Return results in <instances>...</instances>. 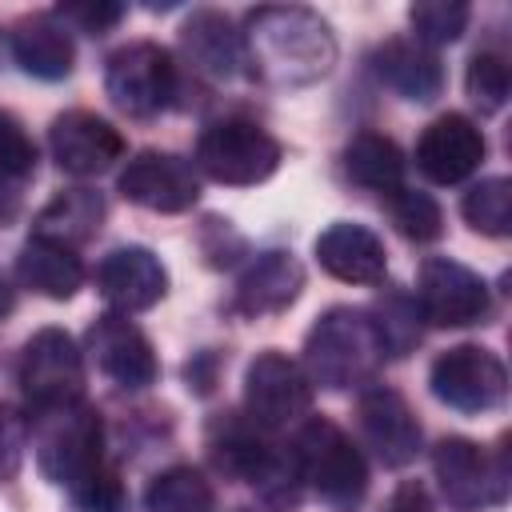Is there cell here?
<instances>
[{
  "label": "cell",
  "instance_id": "cell-1",
  "mask_svg": "<svg viewBox=\"0 0 512 512\" xmlns=\"http://www.w3.org/2000/svg\"><path fill=\"white\" fill-rule=\"evenodd\" d=\"M240 44H244V64L252 68V76L276 88L316 84L336 64V36L328 20L296 4H268V8L248 12Z\"/></svg>",
  "mask_w": 512,
  "mask_h": 512
},
{
  "label": "cell",
  "instance_id": "cell-2",
  "mask_svg": "<svg viewBox=\"0 0 512 512\" xmlns=\"http://www.w3.org/2000/svg\"><path fill=\"white\" fill-rule=\"evenodd\" d=\"M384 364L376 328L364 308H328L304 340V372L312 384L344 392V388H364L376 380V368Z\"/></svg>",
  "mask_w": 512,
  "mask_h": 512
},
{
  "label": "cell",
  "instance_id": "cell-3",
  "mask_svg": "<svg viewBox=\"0 0 512 512\" xmlns=\"http://www.w3.org/2000/svg\"><path fill=\"white\" fill-rule=\"evenodd\" d=\"M300 484H308L324 504L336 512H352L364 492H368V464L360 448L328 420V416H308L288 448Z\"/></svg>",
  "mask_w": 512,
  "mask_h": 512
},
{
  "label": "cell",
  "instance_id": "cell-4",
  "mask_svg": "<svg viewBox=\"0 0 512 512\" xmlns=\"http://www.w3.org/2000/svg\"><path fill=\"white\" fill-rule=\"evenodd\" d=\"M32 448H36L40 472L52 484L72 492L80 480H88L96 468H104L100 412L84 400L32 412Z\"/></svg>",
  "mask_w": 512,
  "mask_h": 512
},
{
  "label": "cell",
  "instance_id": "cell-5",
  "mask_svg": "<svg viewBox=\"0 0 512 512\" xmlns=\"http://www.w3.org/2000/svg\"><path fill=\"white\" fill-rule=\"evenodd\" d=\"M280 156H284L280 140L256 120H240V116L208 124L196 140V168L208 180L232 184V188L264 184L280 168Z\"/></svg>",
  "mask_w": 512,
  "mask_h": 512
},
{
  "label": "cell",
  "instance_id": "cell-6",
  "mask_svg": "<svg viewBox=\"0 0 512 512\" xmlns=\"http://www.w3.org/2000/svg\"><path fill=\"white\" fill-rule=\"evenodd\" d=\"M104 92L112 96V104L136 120H148L156 112H164L176 96V64L168 56V48L152 44V40H132L124 48H116L104 64Z\"/></svg>",
  "mask_w": 512,
  "mask_h": 512
},
{
  "label": "cell",
  "instance_id": "cell-7",
  "mask_svg": "<svg viewBox=\"0 0 512 512\" xmlns=\"http://www.w3.org/2000/svg\"><path fill=\"white\" fill-rule=\"evenodd\" d=\"M432 472L452 512H480L508 496V456H488L476 440L444 436L432 448Z\"/></svg>",
  "mask_w": 512,
  "mask_h": 512
},
{
  "label": "cell",
  "instance_id": "cell-8",
  "mask_svg": "<svg viewBox=\"0 0 512 512\" xmlns=\"http://www.w3.org/2000/svg\"><path fill=\"white\" fill-rule=\"evenodd\" d=\"M428 384H432V396L440 404H448L452 412L480 416V412H492L504 404L508 372L496 352H488L480 344H456L432 360Z\"/></svg>",
  "mask_w": 512,
  "mask_h": 512
},
{
  "label": "cell",
  "instance_id": "cell-9",
  "mask_svg": "<svg viewBox=\"0 0 512 512\" xmlns=\"http://www.w3.org/2000/svg\"><path fill=\"white\" fill-rule=\"evenodd\" d=\"M20 388L28 412L84 400V356L64 328H40L20 356Z\"/></svg>",
  "mask_w": 512,
  "mask_h": 512
},
{
  "label": "cell",
  "instance_id": "cell-10",
  "mask_svg": "<svg viewBox=\"0 0 512 512\" xmlns=\"http://www.w3.org/2000/svg\"><path fill=\"white\" fill-rule=\"evenodd\" d=\"M244 408H248V420L264 432L288 428V424L308 416L312 380L292 356L268 348L244 372Z\"/></svg>",
  "mask_w": 512,
  "mask_h": 512
},
{
  "label": "cell",
  "instance_id": "cell-11",
  "mask_svg": "<svg viewBox=\"0 0 512 512\" xmlns=\"http://www.w3.org/2000/svg\"><path fill=\"white\" fill-rule=\"evenodd\" d=\"M416 308L436 328H464L488 316V284L452 256H428L416 272Z\"/></svg>",
  "mask_w": 512,
  "mask_h": 512
},
{
  "label": "cell",
  "instance_id": "cell-12",
  "mask_svg": "<svg viewBox=\"0 0 512 512\" xmlns=\"http://www.w3.org/2000/svg\"><path fill=\"white\" fill-rule=\"evenodd\" d=\"M120 196L148 208V212H188L196 200H200V180H196V168L176 156V152H156V148H144L136 152L120 180H116Z\"/></svg>",
  "mask_w": 512,
  "mask_h": 512
},
{
  "label": "cell",
  "instance_id": "cell-13",
  "mask_svg": "<svg viewBox=\"0 0 512 512\" xmlns=\"http://www.w3.org/2000/svg\"><path fill=\"white\" fill-rule=\"evenodd\" d=\"M356 416H360L364 444L376 452V460L384 468H408L420 456V440H424L420 420L396 388H388V384L364 388Z\"/></svg>",
  "mask_w": 512,
  "mask_h": 512
},
{
  "label": "cell",
  "instance_id": "cell-14",
  "mask_svg": "<svg viewBox=\"0 0 512 512\" xmlns=\"http://www.w3.org/2000/svg\"><path fill=\"white\" fill-rule=\"evenodd\" d=\"M48 148L60 172L68 176H100L124 156V136L96 112L72 108L60 112L48 128Z\"/></svg>",
  "mask_w": 512,
  "mask_h": 512
},
{
  "label": "cell",
  "instance_id": "cell-15",
  "mask_svg": "<svg viewBox=\"0 0 512 512\" xmlns=\"http://www.w3.org/2000/svg\"><path fill=\"white\" fill-rule=\"evenodd\" d=\"M88 352L96 368L120 384V388H148L160 376L152 340L124 316V312H104L88 328Z\"/></svg>",
  "mask_w": 512,
  "mask_h": 512
},
{
  "label": "cell",
  "instance_id": "cell-16",
  "mask_svg": "<svg viewBox=\"0 0 512 512\" xmlns=\"http://www.w3.org/2000/svg\"><path fill=\"white\" fill-rule=\"evenodd\" d=\"M484 132L480 124H472L460 112L436 116L420 140H416V168L432 180V184H460L468 180L480 160H484Z\"/></svg>",
  "mask_w": 512,
  "mask_h": 512
},
{
  "label": "cell",
  "instance_id": "cell-17",
  "mask_svg": "<svg viewBox=\"0 0 512 512\" xmlns=\"http://www.w3.org/2000/svg\"><path fill=\"white\" fill-rule=\"evenodd\" d=\"M96 288L100 296L112 304V312H144L152 304L164 300L168 292V272L160 264V256L152 248H140V244H124V248H112L100 268H96Z\"/></svg>",
  "mask_w": 512,
  "mask_h": 512
},
{
  "label": "cell",
  "instance_id": "cell-18",
  "mask_svg": "<svg viewBox=\"0 0 512 512\" xmlns=\"http://www.w3.org/2000/svg\"><path fill=\"white\" fill-rule=\"evenodd\" d=\"M304 288V268L292 252L284 248H268L260 252L236 280V292H232V312L236 316H248V320H260V316H276L284 312L288 304H296Z\"/></svg>",
  "mask_w": 512,
  "mask_h": 512
},
{
  "label": "cell",
  "instance_id": "cell-19",
  "mask_svg": "<svg viewBox=\"0 0 512 512\" xmlns=\"http://www.w3.org/2000/svg\"><path fill=\"white\" fill-rule=\"evenodd\" d=\"M316 260L328 276L344 284H380L388 272L380 236L352 220H336L316 236Z\"/></svg>",
  "mask_w": 512,
  "mask_h": 512
},
{
  "label": "cell",
  "instance_id": "cell-20",
  "mask_svg": "<svg viewBox=\"0 0 512 512\" xmlns=\"http://www.w3.org/2000/svg\"><path fill=\"white\" fill-rule=\"evenodd\" d=\"M180 48L188 56V64L216 80V84H228L240 76L244 68V44H240V32L232 28V20L216 8H196L184 28H180Z\"/></svg>",
  "mask_w": 512,
  "mask_h": 512
},
{
  "label": "cell",
  "instance_id": "cell-21",
  "mask_svg": "<svg viewBox=\"0 0 512 512\" xmlns=\"http://www.w3.org/2000/svg\"><path fill=\"white\" fill-rule=\"evenodd\" d=\"M12 52H16V64L36 80H64L76 60L72 32L64 20H56V12L24 16L12 28Z\"/></svg>",
  "mask_w": 512,
  "mask_h": 512
},
{
  "label": "cell",
  "instance_id": "cell-22",
  "mask_svg": "<svg viewBox=\"0 0 512 512\" xmlns=\"http://www.w3.org/2000/svg\"><path fill=\"white\" fill-rule=\"evenodd\" d=\"M376 72L388 88L416 104H428L444 92V64L420 40H388L384 48H376Z\"/></svg>",
  "mask_w": 512,
  "mask_h": 512
},
{
  "label": "cell",
  "instance_id": "cell-23",
  "mask_svg": "<svg viewBox=\"0 0 512 512\" xmlns=\"http://www.w3.org/2000/svg\"><path fill=\"white\" fill-rule=\"evenodd\" d=\"M100 224H104V196L96 188H64L40 208L32 236L76 252L100 232Z\"/></svg>",
  "mask_w": 512,
  "mask_h": 512
},
{
  "label": "cell",
  "instance_id": "cell-24",
  "mask_svg": "<svg viewBox=\"0 0 512 512\" xmlns=\"http://www.w3.org/2000/svg\"><path fill=\"white\" fill-rule=\"evenodd\" d=\"M16 276L24 288H32L48 300H72L84 284V264L72 248H60V244L32 236L16 256Z\"/></svg>",
  "mask_w": 512,
  "mask_h": 512
},
{
  "label": "cell",
  "instance_id": "cell-25",
  "mask_svg": "<svg viewBox=\"0 0 512 512\" xmlns=\"http://www.w3.org/2000/svg\"><path fill=\"white\" fill-rule=\"evenodd\" d=\"M344 172L356 184L388 196L404 184V152L396 148V140H388L380 132H360L344 148Z\"/></svg>",
  "mask_w": 512,
  "mask_h": 512
},
{
  "label": "cell",
  "instance_id": "cell-26",
  "mask_svg": "<svg viewBox=\"0 0 512 512\" xmlns=\"http://www.w3.org/2000/svg\"><path fill=\"white\" fill-rule=\"evenodd\" d=\"M368 312V320H372V328H376V340H380V352L384 356H392V360H400V356H408V352H416V344H420V308H416V300L408 296V292H400V288H384V296L372 304V308H364Z\"/></svg>",
  "mask_w": 512,
  "mask_h": 512
},
{
  "label": "cell",
  "instance_id": "cell-27",
  "mask_svg": "<svg viewBox=\"0 0 512 512\" xmlns=\"http://www.w3.org/2000/svg\"><path fill=\"white\" fill-rule=\"evenodd\" d=\"M144 512H216V496L196 468L176 464L148 484Z\"/></svg>",
  "mask_w": 512,
  "mask_h": 512
},
{
  "label": "cell",
  "instance_id": "cell-28",
  "mask_svg": "<svg viewBox=\"0 0 512 512\" xmlns=\"http://www.w3.org/2000/svg\"><path fill=\"white\" fill-rule=\"evenodd\" d=\"M464 220L484 236H508L512 232V184L504 176H488L464 192L460 204Z\"/></svg>",
  "mask_w": 512,
  "mask_h": 512
},
{
  "label": "cell",
  "instance_id": "cell-29",
  "mask_svg": "<svg viewBox=\"0 0 512 512\" xmlns=\"http://www.w3.org/2000/svg\"><path fill=\"white\" fill-rule=\"evenodd\" d=\"M468 16L472 8L464 0H416L408 8V20H412V32L424 48H440V44H456L468 28Z\"/></svg>",
  "mask_w": 512,
  "mask_h": 512
},
{
  "label": "cell",
  "instance_id": "cell-30",
  "mask_svg": "<svg viewBox=\"0 0 512 512\" xmlns=\"http://www.w3.org/2000/svg\"><path fill=\"white\" fill-rule=\"evenodd\" d=\"M388 216H392L396 232L416 240V244H432L444 232L440 204L428 192H416V188H404V184L396 192H388Z\"/></svg>",
  "mask_w": 512,
  "mask_h": 512
},
{
  "label": "cell",
  "instance_id": "cell-31",
  "mask_svg": "<svg viewBox=\"0 0 512 512\" xmlns=\"http://www.w3.org/2000/svg\"><path fill=\"white\" fill-rule=\"evenodd\" d=\"M464 88H468V100H472L484 116L500 112L504 100H508V92H512V68H508V60H504L500 52H476V56L468 60Z\"/></svg>",
  "mask_w": 512,
  "mask_h": 512
},
{
  "label": "cell",
  "instance_id": "cell-32",
  "mask_svg": "<svg viewBox=\"0 0 512 512\" xmlns=\"http://www.w3.org/2000/svg\"><path fill=\"white\" fill-rule=\"evenodd\" d=\"M36 172V144L24 124L0 108V188H20Z\"/></svg>",
  "mask_w": 512,
  "mask_h": 512
},
{
  "label": "cell",
  "instance_id": "cell-33",
  "mask_svg": "<svg viewBox=\"0 0 512 512\" xmlns=\"http://www.w3.org/2000/svg\"><path fill=\"white\" fill-rule=\"evenodd\" d=\"M72 500H76L80 512H128V492H124L120 476L108 464L96 468L88 480H80L72 488Z\"/></svg>",
  "mask_w": 512,
  "mask_h": 512
},
{
  "label": "cell",
  "instance_id": "cell-34",
  "mask_svg": "<svg viewBox=\"0 0 512 512\" xmlns=\"http://www.w3.org/2000/svg\"><path fill=\"white\" fill-rule=\"evenodd\" d=\"M24 448H28V420L12 404H0V484H8L20 472Z\"/></svg>",
  "mask_w": 512,
  "mask_h": 512
},
{
  "label": "cell",
  "instance_id": "cell-35",
  "mask_svg": "<svg viewBox=\"0 0 512 512\" xmlns=\"http://www.w3.org/2000/svg\"><path fill=\"white\" fill-rule=\"evenodd\" d=\"M56 20L64 24H76L80 32L88 36H104L108 28H116L124 20V4H108V0H88V4H60L56 8Z\"/></svg>",
  "mask_w": 512,
  "mask_h": 512
},
{
  "label": "cell",
  "instance_id": "cell-36",
  "mask_svg": "<svg viewBox=\"0 0 512 512\" xmlns=\"http://www.w3.org/2000/svg\"><path fill=\"white\" fill-rule=\"evenodd\" d=\"M384 512H432V500H428L424 484H416V480H404V484H400V488L388 496Z\"/></svg>",
  "mask_w": 512,
  "mask_h": 512
},
{
  "label": "cell",
  "instance_id": "cell-37",
  "mask_svg": "<svg viewBox=\"0 0 512 512\" xmlns=\"http://www.w3.org/2000/svg\"><path fill=\"white\" fill-rule=\"evenodd\" d=\"M8 312H12V288H8L4 280H0V320H4Z\"/></svg>",
  "mask_w": 512,
  "mask_h": 512
}]
</instances>
